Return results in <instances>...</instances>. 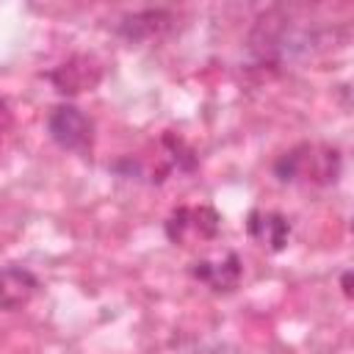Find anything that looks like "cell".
<instances>
[{
    "label": "cell",
    "instance_id": "obj_1",
    "mask_svg": "<svg viewBox=\"0 0 354 354\" xmlns=\"http://www.w3.org/2000/svg\"><path fill=\"white\" fill-rule=\"evenodd\" d=\"M340 171V155L337 149L329 147H315V144H301L290 152H285L274 163V174L282 183L293 180H307V183H332Z\"/></svg>",
    "mask_w": 354,
    "mask_h": 354
},
{
    "label": "cell",
    "instance_id": "obj_2",
    "mask_svg": "<svg viewBox=\"0 0 354 354\" xmlns=\"http://www.w3.org/2000/svg\"><path fill=\"white\" fill-rule=\"evenodd\" d=\"M221 227V216L210 207V205H183L177 210H171V216L166 218V235L171 243H188V241H210L216 238Z\"/></svg>",
    "mask_w": 354,
    "mask_h": 354
},
{
    "label": "cell",
    "instance_id": "obj_3",
    "mask_svg": "<svg viewBox=\"0 0 354 354\" xmlns=\"http://www.w3.org/2000/svg\"><path fill=\"white\" fill-rule=\"evenodd\" d=\"M91 119L77 105L61 102L47 113V133L61 149L86 152L91 147Z\"/></svg>",
    "mask_w": 354,
    "mask_h": 354
},
{
    "label": "cell",
    "instance_id": "obj_4",
    "mask_svg": "<svg viewBox=\"0 0 354 354\" xmlns=\"http://www.w3.org/2000/svg\"><path fill=\"white\" fill-rule=\"evenodd\" d=\"M47 77L61 94H80V91H91L102 80V66L91 55H72L69 61L55 66Z\"/></svg>",
    "mask_w": 354,
    "mask_h": 354
},
{
    "label": "cell",
    "instance_id": "obj_5",
    "mask_svg": "<svg viewBox=\"0 0 354 354\" xmlns=\"http://www.w3.org/2000/svg\"><path fill=\"white\" fill-rule=\"evenodd\" d=\"M246 232L268 252H279L290 238V221L274 210H252L246 218Z\"/></svg>",
    "mask_w": 354,
    "mask_h": 354
},
{
    "label": "cell",
    "instance_id": "obj_6",
    "mask_svg": "<svg viewBox=\"0 0 354 354\" xmlns=\"http://www.w3.org/2000/svg\"><path fill=\"white\" fill-rule=\"evenodd\" d=\"M191 274H194V279L205 282L216 293L232 290L241 282V257L235 252H227L218 260H196L191 266Z\"/></svg>",
    "mask_w": 354,
    "mask_h": 354
},
{
    "label": "cell",
    "instance_id": "obj_7",
    "mask_svg": "<svg viewBox=\"0 0 354 354\" xmlns=\"http://www.w3.org/2000/svg\"><path fill=\"white\" fill-rule=\"evenodd\" d=\"M39 288V279L25 266H3L0 268V310L25 307Z\"/></svg>",
    "mask_w": 354,
    "mask_h": 354
},
{
    "label": "cell",
    "instance_id": "obj_8",
    "mask_svg": "<svg viewBox=\"0 0 354 354\" xmlns=\"http://www.w3.org/2000/svg\"><path fill=\"white\" fill-rule=\"evenodd\" d=\"M169 22V14L166 11H141V14H133L122 22V33L127 39H147L152 33H158L160 28H166Z\"/></svg>",
    "mask_w": 354,
    "mask_h": 354
},
{
    "label": "cell",
    "instance_id": "obj_9",
    "mask_svg": "<svg viewBox=\"0 0 354 354\" xmlns=\"http://www.w3.org/2000/svg\"><path fill=\"white\" fill-rule=\"evenodd\" d=\"M8 124H11V108H8V102L0 97V133H6Z\"/></svg>",
    "mask_w": 354,
    "mask_h": 354
},
{
    "label": "cell",
    "instance_id": "obj_10",
    "mask_svg": "<svg viewBox=\"0 0 354 354\" xmlns=\"http://www.w3.org/2000/svg\"><path fill=\"white\" fill-rule=\"evenodd\" d=\"M348 285H351V274L346 271V274H343V293H346V296H351V288H348Z\"/></svg>",
    "mask_w": 354,
    "mask_h": 354
}]
</instances>
